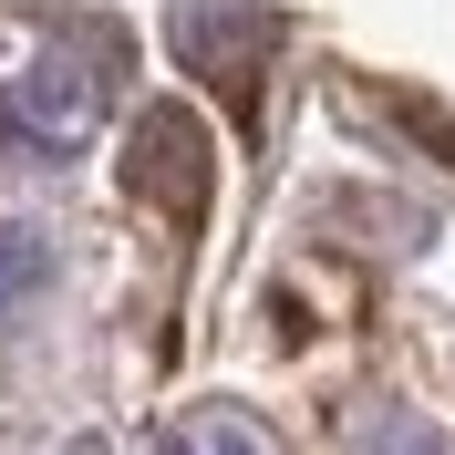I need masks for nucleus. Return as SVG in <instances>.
Masks as SVG:
<instances>
[{
  "instance_id": "nucleus-1",
  "label": "nucleus",
  "mask_w": 455,
  "mask_h": 455,
  "mask_svg": "<svg viewBox=\"0 0 455 455\" xmlns=\"http://www.w3.org/2000/svg\"><path fill=\"white\" fill-rule=\"evenodd\" d=\"M207 176H218V156H207V124H197L187 104L135 114V135H124V187H135L145 207L197 218V207H207Z\"/></svg>"
},
{
  "instance_id": "nucleus-2",
  "label": "nucleus",
  "mask_w": 455,
  "mask_h": 455,
  "mask_svg": "<svg viewBox=\"0 0 455 455\" xmlns=\"http://www.w3.org/2000/svg\"><path fill=\"white\" fill-rule=\"evenodd\" d=\"M93 114H104V84H93L73 52L31 62L21 84H0V135L31 145V156H73V145L93 135Z\"/></svg>"
},
{
  "instance_id": "nucleus-3",
  "label": "nucleus",
  "mask_w": 455,
  "mask_h": 455,
  "mask_svg": "<svg viewBox=\"0 0 455 455\" xmlns=\"http://www.w3.org/2000/svg\"><path fill=\"white\" fill-rule=\"evenodd\" d=\"M42 280H52V249H42V228H0V321L21 311Z\"/></svg>"
},
{
  "instance_id": "nucleus-4",
  "label": "nucleus",
  "mask_w": 455,
  "mask_h": 455,
  "mask_svg": "<svg viewBox=\"0 0 455 455\" xmlns=\"http://www.w3.org/2000/svg\"><path fill=\"white\" fill-rule=\"evenodd\" d=\"M176 455H269V445H259V435H238V425H207L197 445H176Z\"/></svg>"
}]
</instances>
